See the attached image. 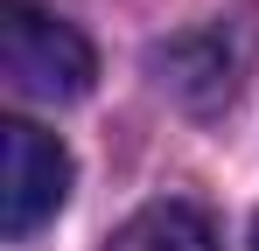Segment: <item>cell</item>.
I'll return each instance as SVG.
<instances>
[{
  "label": "cell",
  "mask_w": 259,
  "mask_h": 251,
  "mask_svg": "<svg viewBox=\"0 0 259 251\" xmlns=\"http://www.w3.org/2000/svg\"><path fill=\"white\" fill-rule=\"evenodd\" d=\"M0 77L21 105H70L91 91L98 56L70 21H56L28 0H7L0 7Z\"/></svg>",
  "instance_id": "6da1fadb"
},
{
  "label": "cell",
  "mask_w": 259,
  "mask_h": 251,
  "mask_svg": "<svg viewBox=\"0 0 259 251\" xmlns=\"http://www.w3.org/2000/svg\"><path fill=\"white\" fill-rule=\"evenodd\" d=\"M63 203H70V154H63V140L42 133L35 119H7L0 126V230L21 244Z\"/></svg>",
  "instance_id": "7a4b0ae2"
},
{
  "label": "cell",
  "mask_w": 259,
  "mask_h": 251,
  "mask_svg": "<svg viewBox=\"0 0 259 251\" xmlns=\"http://www.w3.org/2000/svg\"><path fill=\"white\" fill-rule=\"evenodd\" d=\"M105 251H217V230L196 203H147L112 230Z\"/></svg>",
  "instance_id": "3957f363"
},
{
  "label": "cell",
  "mask_w": 259,
  "mask_h": 251,
  "mask_svg": "<svg viewBox=\"0 0 259 251\" xmlns=\"http://www.w3.org/2000/svg\"><path fill=\"white\" fill-rule=\"evenodd\" d=\"M252 251H259V223H252Z\"/></svg>",
  "instance_id": "277c9868"
}]
</instances>
